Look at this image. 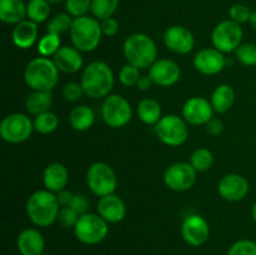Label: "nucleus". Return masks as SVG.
<instances>
[{
  "instance_id": "37",
  "label": "nucleus",
  "mask_w": 256,
  "mask_h": 255,
  "mask_svg": "<svg viewBox=\"0 0 256 255\" xmlns=\"http://www.w3.org/2000/svg\"><path fill=\"white\" fill-rule=\"evenodd\" d=\"M92 0H65V9L72 18H80L92 12Z\"/></svg>"
},
{
  "instance_id": "31",
  "label": "nucleus",
  "mask_w": 256,
  "mask_h": 255,
  "mask_svg": "<svg viewBox=\"0 0 256 255\" xmlns=\"http://www.w3.org/2000/svg\"><path fill=\"white\" fill-rule=\"evenodd\" d=\"M36 48L40 56H54V55L59 52L60 48H62V39H60V35L46 32L44 36L40 38V40L38 42Z\"/></svg>"
},
{
  "instance_id": "49",
  "label": "nucleus",
  "mask_w": 256,
  "mask_h": 255,
  "mask_svg": "<svg viewBox=\"0 0 256 255\" xmlns=\"http://www.w3.org/2000/svg\"><path fill=\"white\" fill-rule=\"evenodd\" d=\"M48 2H50V4H58V2H60L62 0H46Z\"/></svg>"
},
{
  "instance_id": "4",
  "label": "nucleus",
  "mask_w": 256,
  "mask_h": 255,
  "mask_svg": "<svg viewBox=\"0 0 256 255\" xmlns=\"http://www.w3.org/2000/svg\"><path fill=\"white\" fill-rule=\"evenodd\" d=\"M59 69L50 58L39 56L30 60L24 70V80L32 90L52 92L59 82Z\"/></svg>"
},
{
  "instance_id": "10",
  "label": "nucleus",
  "mask_w": 256,
  "mask_h": 255,
  "mask_svg": "<svg viewBox=\"0 0 256 255\" xmlns=\"http://www.w3.org/2000/svg\"><path fill=\"white\" fill-rule=\"evenodd\" d=\"M34 130V122L30 119L29 115L12 112L2 120L0 136L9 144H20L26 142Z\"/></svg>"
},
{
  "instance_id": "50",
  "label": "nucleus",
  "mask_w": 256,
  "mask_h": 255,
  "mask_svg": "<svg viewBox=\"0 0 256 255\" xmlns=\"http://www.w3.org/2000/svg\"><path fill=\"white\" fill-rule=\"evenodd\" d=\"M42 255H50V254H46V252H42Z\"/></svg>"
},
{
  "instance_id": "8",
  "label": "nucleus",
  "mask_w": 256,
  "mask_h": 255,
  "mask_svg": "<svg viewBox=\"0 0 256 255\" xmlns=\"http://www.w3.org/2000/svg\"><path fill=\"white\" fill-rule=\"evenodd\" d=\"M109 232V222L102 219L99 214L86 212L80 215L74 234L80 242L85 245H95L102 242Z\"/></svg>"
},
{
  "instance_id": "6",
  "label": "nucleus",
  "mask_w": 256,
  "mask_h": 255,
  "mask_svg": "<svg viewBox=\"0 0 256 255\" xmlns=\"http://www.w3.org/2000/svg\"><path fill=\"white\" fill-rule=\"evenodd\" d=\"M155 134L168 146H180L189 138L188 122L176 114L164 115L154 126Z\"/></svg>"
},
{
  "instance_id": "28",
  "label": "nucleus",
  "mask_w": 256,
  "mask_h": 255,
  "mask_svg": "<svg viewBox=\"0 0 256 255\" xmlns=\"http://www.w3.org/2000/svg\"><path fill=\"white\" fill-rule=\"evenodd\" d=\"M136 112L139 119L146 125H156L162 118V105L152 98H145L138 104Z\"/></svg>"
},
{
  "instance_id": "42",
  "label": "nucleus",
  "mask_w": 256,
  "mask_h": 255,
  "mask_svg": "<svg viewBox=\"0 0 256 255\" xmlns=\"http://www.w3.org/2000/svg\"><path fill=\"white\" fill-rule=\"evenodd\" d=\"M100 26H102V35H105V36L108 38L115 36V35L119 32V29H120L119 22L112 16L100 20Z\"/></svg>"
},
{
  "instance_id": "9",
  "label": "nucleus",
  "mask_w": 256,
  "mask_h": 255,
  "mask_svg": "<svg viewBox=\"0 0 256 255\" xmlns=\"http://www.w3.org/2000/svg\"><path fill=\"white\" fill-rule=\"evenodd\" d=\"M102 118L105 124L114 129L124 128L132 122V108L126 98L119 94H110L102 100Z\"/></svg>"
},
{
  "instance_id": "14",
  "label": "nucleus",
  "mask_w": 256,
  "mask_h": 255,
  "mask_svg": "<svg viewBox=\"0 0 256 255\" xmlns=\"http://www.w3.org/2000/svg\"><path fill=\"white\" fill-rule=\"evenodd\" d=\"M182 114L188 124L199 126L206 125V122L214 118V109L206 98L192 96L184 102Z\"/></svg>"
},
{
  "instance_id": "44",
  "label": "nucleus",
  "mask_w": 256,
  "mask_h": 255,
  "mask_svg": "<svg viewBox=\"0 0 256 255\" xmlns=\"http://www.w3.org/2000/svg\"><path fill=\"white\" fill-rule=\"evenodd\" d=\"M205 129H206V132L209 135H212V136H218V135L222 134V130H224V122L220 119H218V118H212V120H209V122H206Z\"/></svg>"
},
{
  "instance_id": "45",
  "label": "nucleus",
  "mask_w": 256,
  "mask_h": 255,
  "mask_svg": "<svg viewBox=\"0 0 256 255\" xmlns=\"http://www.w3.org/2000/svg\"><path fill=\"white\" fill-rule=\"evenodd\" d=\"M72 196H74V194L66 189L56 192V198H58V202H59L60 206H69L70 202H72Z\"/></svg>"
},
{
  "instance_id": "2",
  "label": "nucleus",
  "mask_w": 256,
  "mask_h": 255,
  "mask_svg": "<svg viewBox=\"0 0 256 255\" xmlns=\"http://www.w3.org/2000/svg\"><path fill=\"white\" fill-rule=\"evenodd\" d=\"M60 204L55 192L36 190L26 200L25 210L30 222L39 228H46L58 220Z\"/></svg>"
},
{
  "instance_id": "23",
  "label": "nucleus",
  "mask_w": 256,
  "mask_h": 255,
  "mask_svg": "<svg viewBox=\"0 0 256 255\" xmlns=\"http://www.w3.org/2000/svg\"><path fill=\"white\" fill-rule=\"evenodd\" d=\"M38 34H39V29H38L36 22L25 19L15 25L12 29V42L19 49H29L36 42Z\"/></svg>"
},
{
  "instance_id": "47",
  "label": "nucleus",
  "mask_w": 256,
  "mask_h": 255,
  "mask_svg": "<svg viewBox=\"0 0 256 255\" xmlns=\"http://www.w3.org/2000/svg\"><path fill=\"white\" fill-rule=\"evenodd\" d=\"M250 25H252V29L255 30L256 32V10L255 12H252V18H250Z\"/></svg>"
},
{
  "instance_id": "40",
  "label": "nucleus",
  "mask_w": 256,
  "mask_h": 255,
  "mask_svg": "<svg viewBox=\"0 0 256 255\" xmlns=\"http://www.w3.org/2000/svg\"><path fill=\"white\" fill-rule=\"evenodd\" d=\"M252 12L244 4H234L229 10L230 20L238 22V24H245L250 22Z\"/></svg>"
},
{
  "instance_id": "15",
  "label": "nucleus",
  "mask_w": 256,
  "mask_h": 255,
  "mask_svg": "<svg viewBox=\"0 0 256 255\" xmlns=\"http://www.w3.org/2000/svg\"><path fill=\"white\" fill-rule=\"evenodd\" d=\"M164 44L170 52L185 55L194 49L195 38L184 25H172L164 32Z\"/></svg>"
},
{
  "instance_id": "17",
  "label": "nucleus",
  "mask_w": 256,
  "mask_h": 255,
  "mask_svg": "<svg viewBox=\"0 0 256 255\" xmlns=\"http://www.w3.org/2000/svg\"><path fill=\"white\" fill-rule=\"evenodd\" d=\"M149 76L152 82L159 86L168 88L176 84L182 78V69L179 64L172 59H158L149 68Z\"/></svg>"
},
{
  "instance_id": "46",
  "label": "nucleus",
  "mask_w": 256,
  "mask_h": 255,
  "mask_svg": "<svg viewBox=\"0 0 256 255\" xmlns=\"http://www.w3.org/2000/svg\"><path fill=\"white\" fill-rule=\"evenodd\" d=\"M152 84H154V82H152V78L149 76V74L142 75V76H140V79H139V82H138L136 88L139 90H142V92H145V90H149L150 88L152 86Z\"/></svg>"
},
{
  "instance_id": "11",
  "label": "nucleus",
  "mask_w": 256,
  "mask_h": 255,
  "mask_svg": "<svg viewBox=\"0 0 256 255\" xmlns=\"http://www.w3.org/2000/svg\"><path fill=\"white\" fill-rule=\"evenodd\" d=\"M242 36H244V32H242V25L230 19L224 20V22H220L212 30V46L224 54L236 52L238 48L242 45Z\"/></svg>"
},
{
  "instance_id": "24",
  "label": "nucleus",
  "mask_w": 256,
  "mask_h": 255,
  "mask_svg": "<svg viewBox=\"0 0 256 255\" xmlns=\"http://www.w3.org/2000/svg\"><path fill=\"white\" fill-rule=\"evenodd\" d=\"M26 18V4L22 0H0V20L5 24H19Z\"/></svg>"
},
{
  "instance_id": "34",
  "label": "nucleus",
  "mask_w": 256,
  "mask_h": 255,
  "mask_svg": "<svg viewBox=\"0 0 256 255\" xmlns=\"http://www.w3.org/2000/svg\"><path fill=\"white\" fill-rule=\"evenodd\" d=\"M120 0H92V14L98 20L106 19L112 16L119 6Z\"/></svg>"
},
{
  "instance_id": "29",
  "label": "nucleus",
  "mask_w": 256,
  "mask_h": 255,
  "mask_svg": "<svg viewBox=\"0 0 256 255\" xmlns=\"http://www.w3.org/2000/svg\"><path fill=\"white\" fill-rule=\"evenodd\" d=\"M50 16V2L46 0H29L26 2V18L36 24L45 22Z\"/></svg>"
},
{
  "instance_id": "16",
  "label": "nucleus",
  "mask_w": 256,
  "mask_h": 255,
  "mask_svg": "<svg viewBox=\"0 0 256 255\" xmlns=\"http://www.w3.org/2000/svg\"><path fill=\"white\" fill-rule=\"evenodd\" d=\"M195 70L204 75H216L226 66L224 52L212 48H204L195 54L192 59Z\"/></svg>"
},
{
  "instance_id": "18",
  "label": "nucleus",
  "mask_w": 256,
  "mask_h": 255,
  "mask_svg": "<svg viewBox=\"0 0 256 255\" xmlns=\"http://www.w3.org/2000/svg\"><path fill=\"white\" fill-rule=\"evenodd\" d=\"M250 185L245 176L238 172H232L222 178L218 185L220 196L226 202H240L249 194Z\"/></svg>"
},
{
  "instance_id": "48",
  "label": "nucleus",
  "mask_w": 256,
  "mask_h": 255,
  "mask_svg": "<svg viewBox=\"0 0 256 255\" xmlns=\"http://www.w3.org/2000/svg\"><path fill=\"white\" fill-rule=\"evenodd\" d=\"M252 219H254V222H256V202L254 205H252Z\"/></svg>"
},
{
  "instance_id": "21",
  "label": "nucleus",
  "mask_w": 256,
  "mask_h": 255,
  "mask_svg": "<svg viewBox=\"0 0 256 255\" xmlns=\"http://www.w3.org/2000/svg\"><path fill=\"white\" fill-rule=\"evenodd\" d=\"M20 255H42L45 249V240L42 232L32 228L20 232L16 239Z\"/></svg>"
},
{
  "instance_id": "35",
  "label": "nucleus",
  "mask_w": 256,
  "mask_h": 255,
  "mask_svg": "<svg viewBox=\"0 0 256 255\" xmlns=\"http://www.w3.org/2000/svg\"><path fill=\"white\" fill-rule=\"evenodd\" d=\"M140 76H142V75H140L139 68L134 66V65L129 64V62L122 65L119 70V74H118V79H119V82H122L124 86H128V88L136 86Z\"/></svg>"
},
{
  "instance_id": "5",
  "label": "nucleus",
  "mask_w": 256,
  "mask_h": 255,
  "mask_svg": "<svg viewBox=\"0 0 256 255\" xmlns=\"http://www.w3.org/2000/svg\"><path fill=\"white\" fill-rule=\"evenodd\" d=\"M69 32L72 45L82 52H94L102 38L100 20L89 15L75 18Z\"/></svg>"
},
{
  "instance_id": "27",
  "label": "nucleus",
  "mask_w": 256,
  "mask_h": 255,
  "mask_svg": "<svg viewBox=\"0 0 256 255\" xmlns=\"http://www.w3.org/2000/svg\"><path fill=\"white\" fill-rule=\"evenodd\" d=\"M52 104V92H42V90H32L25 100V109L30 115L42 114L49 112Z\"/></svg>"
},
{
  "instance_id": "25",
  "label": "nucleus",
  "mask_w": 256,
  "mask_h": 255,
  "mask_svg": "<svg viewBox=\"0 0 256 255\" xmlns=\"http://www.w3.org/2000/svg\"><path fill=\"white\" fill-rule=\"evenodd\" d=\"M210 102L212 105V109L215 112L224 114L229 112L235 102V92L232 85L220 84L212 92Z\"/></svg>"
},
{
  "instance_id": "20",
  "label": "nucleus",
  "mask_w": 256,
  "mask_h": 255,
  "mask_svg": "<svg viewBox=\"0 0 256 255\" xmlns=\"http://www.w3.org/2000/svg\"><path fill=\"white\" fill-rule=\"evenodd\" d=\"M54 62L59 72H65V74H75L80 72L84 65L82 52L69 45H65L59 49V52L54 55Z\"/></svg>"
},
{
  "instance_id": "39",
  "label": "nucleus",
  "mask_w": 256,
  "mask_h": 255,
  "mask_svg": "<svg viewBox=\"0 0 256 255\" xmlns=\"http://www.w3.org/2000/svg\"><path fill=\"white\" fill-rule=\"evenodd\" d=\"M62 98H64L66 102H76L82 99L85 95L84 89H82V84L76 82H68L66 84L62 86Z\"/></svg>"
},
{
  "instance_id": "38",
  "label": "nucleus",
  "mask_w": 256,
  "mask_h": 255,
  "mask_svg": "<svg viewBox=\"0 0 256 255\" xmlns=\"http://www.w3.org/2000/svg\"><path fill=\"white\" fill-rule=\"evenodd\" d=\"M228 255H256V242L250 239L238 240L229 248Z\"/></svg>"
},
{
  "instance_id": "33",
  "label": "nucleus",
  "mask_w": 256,
  "mask_h": 255,
  "mask_svg": "<svg viewBox=\"0 0 256 255\" xmlns=\"http://www.w3.org/2000/svg\"><path fill=\"white\" fill-rule=\"evenodd\" d=\"M72 20H74V18H72V15L68 14V12H59V14L54 15V16L48 22L46 32L62 35L64 34V32H70L72 25Z\"/></svg>"
},
{
  "instance_id": "13",
  "label": "nucleus",
  "mask_w": 256,
  "mask_h": 255,
  "mask_svg": "<svg viewBox=\"0 0 256 255\" xmlns=\"http://www.w3.org/2000/svg\"><path fill=\"white\" fill-rule=\"evenodd\" d=\"M182 236L190 246H202L210 236L208 220L199 214H190L182 220Z\"/></svg>"
},
{
  "instance_id": "22",
  "label": "nucleus",
  "mask_w": 256,
  "mask_h": 255,
  "mask_svg": "<svg viewBox=\"0 0 256 255\" xmlns=\"http://www.w3.org/2000/svg\"><path fill=\"white\" fill-rule=\"evenodd\" d=\"M42 182L45 189L55 194L64 190L69 182V172L66 166L60 162H50L44 170Z\"/></svg>"
},
{
  "instance_id": "12",
  "label": "nucleus",
  "mask_w": 256,
  "mask_h": 255,
  "mask_svg": "<svg viewBox=\"0 0 256 255\" xmlns=\"http://www.w3.org/2000/svg\"><path fill=\"white\" fill-rule=\"evenodd\" d=\"M198 172L190 162H175L164 172V184L172 192H188L196 182Z\"/></svg>"
},
{
  "instance_id": "32",
  "label": "nucleus",
  "mask_w": 256,
  "mask_h": 255,
  "mask_svg": "<svg viewBox=\"0 0 256 255\" xmlns=\"http://www.w3.org/2000/svg\"><path fill=\"white\" fill-rule=\"evenodd\" d=\"M189 162L198 172H208L214 164V155L206 148H198L192 152Z\"/></svg>"
},
{
  "instance_id": "36",
  "label": "nucleus",
  "mask_w": 256,
  "mask_h": 255,
  "mask_svg": "<svg viewBox=\"0 0 256 255\" xmlns=\"http://www.w3.org/2000/svg\"><path fill=\"white\" fill-rule=\"evenodd\" d=\"M236 59L240 64L245 66H255L256 65V44L245 42L242 44L235 52Z\"/></svg>"
},
{
  "instance_id": "19",
  "label": "nucleus",
  "mask_w": 256,
  "mask_h": 255,
  "mask_svg": "<svg viewBox=\"0 0 256 255\" xmlns=\"http://www.w3.org/2000/svg\"><path fill=\"white\" fill-rule=\"evenodd\" d=\"M98 214L109 224H115L124 220L126 215V205L124 200L115 194L100 198L98 202Z\"/></svg>"
},
{
  "instance_id": "41",
  "label": "nucleus",
  "mask_w": 256,
  "mask_h": 255,
  "mask_svg": "<svg viewBox=\"0 0 256 255\" xmlns=\"http://www.w3.org/2000/svg\"><path fill=\"white\" fill-rule=\"evenodd\" d=\"M79 218L80 215L78 214L72 208L62 206L60 208V212H59V215H58L56 222L64 228H74L75 225H76Z\"/></svg>"
},
{
  "instance_id": "30",
  "label": "nucleus",
  "mask_w": 256,
  "mask_h": 255,
  "mask_svg": "<svg viewBox=\"0 0 256 255\" xmlns=\"http://www.w3.org/2000/svg\"><path fill=\"white\" fill-rule=\"evenodd\" d=\"M32 122H34L35 132L44 135L52 134L59 126V118L55 112H50V110L40 115H36Z\"/></svg>"
},
{
  "instance_id": "43",
  "label": "nucleus",
  "mask_w": 256,
  "mask_h": 255,
  "mask_svg": "<svg viewBox=\"0 0 256 255\" xmlns=\"http://www.w3.org/2000/svg\"><path fill=\"white\" fill-rule=\"evenodd\" d=\"M69 206L72 208L79 215H84L86 214L88 209H89V200H88V198L85 195L74 194Z\"/></svg>"
},
{
  "instance_id": "7",
  "label": "nucleus",
  "mask_w": 256,
  "mask_h": 255,
  "mask_svg": "<svg viewBox=\"0 0 256 255\" xmlns=\"http://www.w3.org/2000/svg\"><path fill=\"white\" fill-rule=\"evenodd\" d=\"M86 184L90 192L102 198L114 194L118 188V178L114 169L104 162H96L86 172Z\"/></svg>"
},
{
  "instance_id": "3",
  "label": "nucleus",
  "mask_w": 256,
  "mask_h": 255,
  "mask_svg": "<svg viewBox=\"0 0 256 255\" xmlns=\"http://www.w3.org/2000/svg\"><path fill=\"white\" fill-rule=\"evenodd\" d=\"M122 52L129 64L139 69H149L158 60V46L152 38L144 32H135L126 38Z\"/></svg>"
},
{
  "instance_id": "26",
  "label": "nucleus",
  "mask_w": 256,
  "mask_h": 255,
  "mask_svg": "<svg viewBox=\"0 0 256 255\" xmlns=\"http://www.w3.org/2000/svg\"><path fill=\"white\" fill-rule=\"evenodd\" d=\"M95 112L88 105H76L69 114V124L76 132H86L94 125Z\"/></svg>"
},
{
  "instance_id": "1",
  "label": "nucleus",
  "mask_w": 256,
  "mask_h": 255,
  "mask_svg": "<svg viewBox=\"0 0 256 255\" xmlns=\"http://www.w3.org/2000/svg\"><path fill=\"white\" fill-rule=\"evenodd\" d=\"M114 82V72L105 62L95 60L82 69L80 84L85 95L92 99H105L112 92Z\"/></svg>"
}]
</instances>
